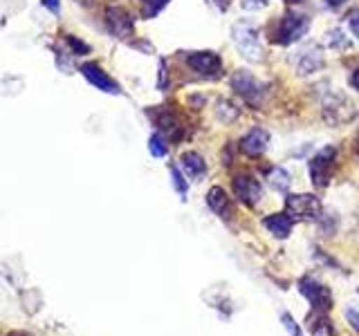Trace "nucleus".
I'll use <instances>...</instances> for the list:
<instances>
[{"label":"nucleus","instance_id":"13","mask_svg":"<svg viewBox=\"0 0 359 336\" xmlns=\"http://www.w3.org/2000/svg\"><path fill=\"white\" fill-rule=\"evenodd\" d=\"M263 224H265V229L278 240L287 238V235L292 233V218L287 216V213H274V216H267L263 220Z\"/></svg>","mask_w":359,"mask_h":336},{"label":"nucleus","instance_id":"27","mask_svg":"<svg viewBox=\"0 0 359 336\" xmlns=\"http://www.w3.org/2000/svg\"><path fill=\"white\" fill-rule=\"evenodd\" d=\"M346 318H348V323H351L353 328L359 332V312H357L355 307H346Z\"/></svg>","mask_w":359,"mask_h":336},{"label":"nucleus","instance_id":"14","mask_svg":"<svg viewBox=\"0 0 359 336\" xmlns=\"http://www.w3.org/2000/svg\"><path fill=\"white\" fill-rule=\"evenodd\" d=\"M323 54L319 48H308L299 56V74H314L323 67Z\"/></svg>","mask_w":359,"mask_h":336},{"label":"nucleus","instance_id":"2","mask_svg":"<svg viewBox=\"0 0 359 336\" xmlns=\"http://www.w3.org/2000/svg\"><path fill=\"white\" fill-rule=\"evenodd\" d=\"M310 29V18L301 11H287V14L278 20L276 31H274V41L280 45H290L297 43L306 36V31Z\"/></svg>","mask_w":359,"mask_h":336},{"label":"nucleus","instance_id":"31","mask_svg":"<svg viewBox=\"0 0 359 336\" xmlns=\"http://www.w3.org/2000/svg\"><path fill=\"white\" fill-rule=\"evenodd\" d=\"M323 3L328 5L330 9H337V7H341V5L346 3V0H323Z\"/></svg>","mask_w":359,"mask_h":336},{"label":"nucleus","instance_id":"24","mask_svg":"<svg viewBox=\"0 0 359 336\" xmlns=\"http://www.w3.org/2000/svg\"><path fill=\"white\" fill-rule=\"evenodd\" d=\"M280 323H283V328L287 330L290 336H303V332H301V328L297 325V321L292 318V314H287V312L280 314Z\"/></svg>","mask_w":359,"mask_h":336},{"label":"nucleus","instance_id":"17","mask_svg":"<svg viewBox=\"0 0 359 336\" xmlns=\"http://www.w3.org/2000/svg\"><path fill=\"white\" fill-rule=\"evenodd\" d=\"M207 204H209V209L213 213H216V216L227 218V213H229V197H227V193H224V188L211 186L209 193H207Z\"/></svg>","mask_w":359,"mask_h":336},{"label":"nucleus","instance_id":"32","mask_svg":"<svg viewBox=\"0 0 359 336\" xmlns=\"http://www.w3.org/2000/svg\"><path fill=\"white\" fill-rule=\"evenodd\" d=\"M351 85L355 88V90H359V67L353 72V76H351Z\"/></svg>","mask_w":359,"mask_h":336},{"label":"nucleus","instance_id":"3","mask_svg":"<svg viewBox=\"0 0 359 336\" xmlns=\"http://www.w3.org/2000/svg\"><path fill=\"white\" fill-rule=\"evenodd\" d=\"M233 43L238 52L245 56L247 61H263V50H261V43H258V29L252 25V22H236L233 29Z\"/></svg>","mask_w":359,"mask_h":336},{"label":"nucleus","instance_id":"23","mask_svg":"<svg viewBox=\"0 0 359 336\" xmlns=\"http://www.w3.org/2000/svg\"><path fill=\"white\" fill-rule=\"evenodd\" d=\"M168 171H171V177H173V186H175V190H177V193L182 195V200H184V197H187V193H189V184H187L184 175L180 173V168H177L175 164L168 166Z\"/></svg>","mask_w":359,"mask_h":336},{"label":"nucleus","instance_id":"28","mask_svg":"<svg viewBox=\"0 0 359 336\" xmlns=\"http://www.w3.org/2000/svg\"><path fill=\"white\" fill-rule=\"evenodd\" d=\"M41 3H43L45 9H50L52 14H59V11H61V3H59V0H41Z\"/></svg>","mask_w":359,"mask_h":336},{"label":"nucleus","instance_id":"25","mask_svg":"<svg viewBox=\"0 0 359 336\" xmlns=\"http://www.w3.org/2000/svg\"><path fill=\"white\" fill-rule=\"evenodd\" d=\"M67 43H70V48H72L76 54H88V52H90L88 45H86V43H81L76 36H67Z\"/></svg>","mask_w":359,"mask_h":336},{"label":"nucleus","instance_id":"12","mask_svg":"<svg viewBox=\"0 0 359 336\" xmlns=\"http://www.w3.org/2000/svg\"><path fill=\"white\" fill-rule=\"evenodd\" d=\"M267 144H269V132L265 128H252L241 139V150L250 157H258L267 150Z\"/></svg>","mask_w":359,"mask_h":336},{"label":"nucleus","instance_id":"19","mask_svg":"<svg viewBox=\"0 0 359 336\" xmlns=\"http://www.w3.org/2000/svg\"><path fill=\"white\" fill-rule=\"evenodd\" d=\"M216 117L224 123H231L236 117H238V108H236L231 101L227 99H220L218 101V106H216Z\"/></svg>","mask_w":359,"mask_h":336},{"label":"nucleus","instance_id":"26","mask_svg":"<svg viewBox=\"0 0 359 336\" xmlns=\"http://www.w3.org/2000/svg\"><path fill=\"white\" fill-rule=\"evenodd\" d=\"M267 3H269V0H241L243 9H247V11H256V9H263V7H265Z\"/></svg>","mask_w":359,"mask_h":336},{"label":"nucleus","instance_id":"6","mask_svg":"<svg viewBox=\"0 0 359 336\" xmlns=\"http://www.w3.org/2000/svg\"><path fill=\"white\" fill-rule=\"evenodd\" d=\"M355 115H357L355 104L344 94H330L323 99V119L330 126H341V123L355 119Z\"/></svg>","mask_w":359,"mask_h":336},{"label":"nucleus","instance_id":"18","mask_svg":"<svg viewBox=\"0 0 359 336\" xmlns=\"http://www.w3.org/2000/svg\"><path fill=\"white\" fill-rule=\"evenodd\" d=\"M267 182H269V186L276 190V193H287L290 184H292V177H290V173L285 171V168L274 166V168H269Z\"/></svg>","mask_w":359,"mask_h":336},{"label":"nucleus","instance_id":"9","mask_svg":"<svg viewBox=\"0 0 359 336\" xmlns=\"http://www.w3.org/2000/svg\"><path fill=\"white\" fill-rule=\"evenodd\" d=\"M187 63L194 72L207 78H216L222 74V61L216 52H194L187 56Z\"/></svg>","mask_w":359,"mask_h":336},{"label":"nucleus","instance_id":"8","mask_svg":"<svg viewBox=\"0 0 359 336\" xmlns=\"http://www.w3.org/2000/svg\"><path fill=\"white\" fill-rule=\"evenodd\" d=\"M231 186H233V195L238 197V202H243L245 206H256L263 197L261 182L250 173H238L233 177Z\"/></svg>","mask_w":359,"mask_h":336},{"label":"nucleus","instance_id":"30","mask_svg":"<svg viewBox=\"0 0 359 336\" xmlns=\"http://www.w3.org/2000/svg\"><path fill=\"white\" fill-rule=\"evenodd\" d=\"M351 29L355 31V36L359 38V16H353L351 18Z\"/></svg>","mask_w":359,"mask_h":336},{"label":"nucleus","instance_id":"5","mask_svg":"<svg viewBox=\"0 0 359 336\" xmlns=\"http://www.w3.org/2000/svg\"><path fill=\"white\" fill-rule=\"evenodd\" d=\"M299 291L303 296H306V300L312 305V312H323L328 314L332 309V294L330 289L321 285L317 278L312 276H303L299 280Z\"/></svg>","mask_w":359,"mask_h":336},{"label":"nucleus","instance_id":"34","mask_svg":"<svg viewBox=\"0 0 359 336\" xmlns=\"http://www.w3.org/2000/svg\"><path fill=\"white\" fill-rule=\"evenodd\" d=\"M285 3H299V0H285Z\"/></svg>","mask_w":359,"mask_h":336},{"label":"nucleus","instance_id":"11","mask_svg":"<svg viewBox=\"0 0 359 336\" xmlns=\"http://www.w3.org/2000/svg\"><path fill=\"white\" fill-rule=\"evenodd\" d=\"M81 74H83L95 88L104 90V92L119 94V85H117L115 81H112V78H110L104 70H101L99 65H95V63H83V65H81Z\"/></svg>","mask_w":359,"mask_h":336},{"label":"nucleus","instance_id":"7","mask_svg":"<svg viewBox=\"0 0 359 336\" xmlns=\"http://www.w3.org/2000/svg\"><path fill=\"white\" fill-rule=\"evenodd\" d=\"M231 88L247 101V104H252V106L261 104L263 94H265V85L258 81L254 74L247 72V70L233 72V76H231Z\"/></svg>","mask_w":359,"mask_h":336},{"label":"nucleus","instance_id":"20","mask_svg":"<svg viewBox=\"0 0 359 336\" xmlns=\"http://www.w3.org/2000/svg\"><path fill=\"white\" fill-rule=\"evenodd\" d=\"M325 45H328V48H337V50L351 48V43H348V38L344 36V31H341V29H330V31H325Z\"/></svg>","mask_w":359,"mask_h":336},{"label":"nucleus","instance_id":"4","mask_svg":"<svg viewBox=\"0 0 359 336\" xmlns=\"http://www.w3.org/2000/svg\"><path fill=\"white\" fill-rule=\"evenodd\" d=\"M334 157H337V148H334V146H325V148H321L308 162L310 179H312V184L317 186V188H325V186H328L330 177H332V171H334Z\"/></svg>","mask_w":359,"mask_h":336},{"label":"nucleus","instance_id":"22","mask_svg":"<svg viewBox=\"0 0 359 336\" xmlns=\"http://www.w3.org/2000/svg\"><path fill=\"white\" fill-rule=\"evenodd\" d=\"M168 5V0H142V16L153 18Z\"/></svg>","mask_w":359,"mask_h":336},{"label":"nucleus","instance_id":"10","mask_svg":"<svg viewBox=\"0 0 359 336\" xmlns=\"http://www.w3.org/2000/svg\"><path fill=\"white\" fill-rule=\"evenodd\" d=\"M106 22H108V29L115 34L117 38H126L133 31L130 14L121 7H108L106 9Z\"/></svg>","mask_w":359,"mask_h":336},{"label":"nucleus","instance_id":"15","mask_svg":"<svg viewBox=\"0 0 359 336\" xmlns=\"http://www.w3.org/2000/svg\"><path fill=\"white\" fill-rule=\"evenodd\" d=\"M180 166H182V171L191 177V179H198L205 175L207 171V164H205V157L196 150H189L180 157Z\"/></svg>","mask_w":359,"mask_h":336},{"label":"nucleus","instance_id":"33","mask_svg":"<svg viewBox=\"0 0 359 336\" xmlns=\"http://www.w3.org/2000/svg\"><path fill=\"white\" fill-rule=\"evenodd\" d=\"M355 150H357V155H359V134H357V139H355Z\"/></svg>","mask_w":359,"mask_h":336},{"label":"nucleus","instance_id":"1","mask_svg":"<svg viewBox=\"0 0 359 336\" xmlns=\"http://www.w3.org/2000/svg\"><path fill=\"white\" fill-rule=\"evenodd\" d=\"M285 213L292 218V222H308V220L321 218L323 204L317 195H310V193L287 195L285 197Z\"/></svg>","mask_w":359,"mask_h":336},{"label":"nucleus","instance_id":"21","mask_svg":"<svg viewBox=\"0 0 359 336\" xmlns=\"http://www.w3.org/2000/svg\"><path fill=\"white\" fill-rule=\"evenodd\" d=\"M149 150L153 157H164L168 153V146H166V137L160 132H155L151 134V139H149Z\"/></svg>","mask_w":359,"mask_h":336},{"label":"nucleus","instance_id":"29","mask_svg":"<svg viewBox=\"0 0 359 336\" xmlns=\"http://www.w3.org/2000/svg\"><path fill=\"white\" fill-rule=\"evenodd\" d=\"M209 5H213V7H218L220 11H224L229 7V0H209Z\"/></svg>","mask_w":359,"mask_h":336},{"label":"nucleus","instance_id":"16","mask_svg":"<svg viewBox=\"0 0 359 336\" xmlns=\"http://www.w3.org/2000/svg\"><path fill=\"white\" fill-rule=\"evenodd\" d=\"M308 330L312 336H337L332 321L328 318V314H323V312L308 314Z\"/></svg>","mask_w":359,"mask_h":336}]
</instances>
